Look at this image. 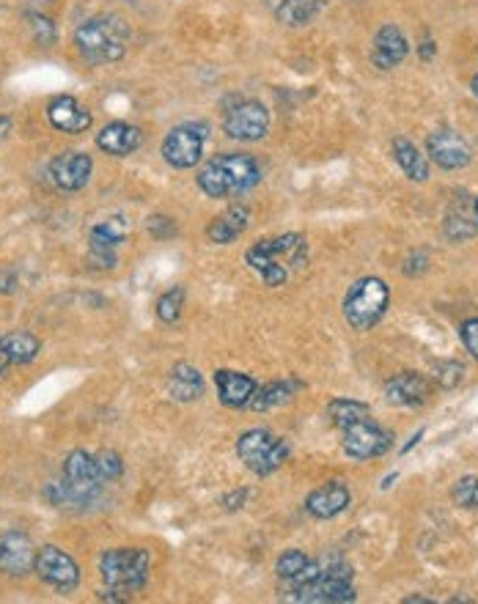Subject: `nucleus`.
<instances>
[{
    "label": "nucleus",
    "instance_id": "1",
    "mask_svg": "<svg viewBox=\"0 0 478 604\" xmlns=\"http://www.w3.org/2000/svg\"><path fill=\"white\" fill-rule=\"evenodd\" d=\"M289 588L283 599L289 602H316V604H344L355 602L352 588V566L344 561H319L305 566L303 572L286 580Z\"/></svg>",
    "mask_w": 478,
    "mask_h": 604
},
{
    "label": "nucleus",
    "instance_id": "2",
    "mask_svg": "<svg viewBox=\"0 0 478 604\" xmlns=\"http://www.w3.org/2000/svg\"><path fill=\"white\" fill-rule=\"evenodd\" d=\"M245 261L250 270L259 272L261 281L270 289L283 286L294 272L305 270L308 264V239L303 234H281V237L261 239L253 248H248Z\"/></svg>",
    "mask_w": 478,
    "mask_h": 604
},
{
    "label": "nucleus",
    "instance_id": "3",
    "mask_svg": "<svg viewBox=\"0 0 478 604\" xmlns=\"http://www.w3.org/2000/svg\"><path fill=\"white\" fill-rule=\"evenodd\" d=\"M149 552L138 547H121V550H105L99 558V577L108 585V594L102 599L108 602H127L130 594H138L149 583Z\"/></svg>",
    "mask_w": 478,
    "mask_h": 604
},
{
    "label": "nucleus",
    "instance_id": "4",
    "mask_svg": "<svg viewBox=\"0 0 478 604\" xmlns=\"http://www.w3.org/2000/svg\"><path fill=\"white\" fill-rule=\"evenodd\" d=\"M261 182L259 162L250 154H220L198 171V187L209 198H229L253 190Z\"/></svg>",
    "mask_w": 478,
    "mask_h": 604
},
{
    "label": "nucleus",
    "instance_id": "5",
    "mask_svg": "<svg viewBox=\"0 0 478 604\" xmlns=\"http://www.w3.org/2000/svg\"><path fill=\"white\" fill-rule=\"evenodd\" d=\"M130 31L116 14L91 17L75 31V47L88 64H113L127 53Z\"/></svg>",
    "mask_w": 478,
    "mask_h": 604
},
{
    "label": "nucleus",
    "instance_id": "6",
    "mask_svg": "<svg viewBox=\"0 0 478 604\" xmlns=\"http://www.w3.org/2000/svg\"><path fill=\"white\" fill-rule=\"evenodd\" d=\"M391 302V289L382 278H360L358 283L349 286L347 297H344V319L349 327H355L360 333L371 330L380 322Z\"/></svg>",
    "mask_w": 478,
    "mask_h": 604
},
{
    "label": "nucleus",
    "instance_id": "7",
    "mask_svg": "<svg viewBox=\"0 0 478 604\" xmlns=\"http://www.w3.org/2000/svg\"><path fill=\"white\" fill-rule=\"evenodd\" d=\"M237 456L250 473L270 475L289 459V445L272 437L267 429H250L237 440Z\"/></svg>",
    "mask_w": 478,
    "mask_h": 604
},
{
    "label": "nucleus",
    "instance_id": "8",
    "mask_svg": "<svg viewBox=\"0 0 478 604\" xmlns=\"http://www.w3.org/2000/svg\"><path fill=\"white\" fill-rule=\"evenodd\" d=\"M223 130L234 141H261L267 130H270V110L264 108L256 99H245L237 102L234 108L226 110L223 116Z\"/></svg>",
    "mask_w": 478,
    "mask_h": 604
},
{
    "label": "nucleus",
    "instance_id": "9",
    "mask_svg": "<svg viewBox=\"0 0 478 604\" xmlns=\"http://www.w3.org/2000/svg\"><path fill=\"white\" fill-rule=\"evenodd\" d=\"M130 234V223L124 217H108L88 231V261L97 270H113L116 267V248Z\"/></svg>",
    "mask_w": 478,
    "mask_h": 604
},
{
    "label": "nucleus",
    "instance_id": "10",
    "mask_svg": "<svg viewBox=\"0 0 478 604\" xmlns=\"http://www.w3.org/2000/svg\"><path fill=\"white\" fill-rule=\"evenodd\" d=\"M33 572L39 574V580L55 588L58 594H72L80 583V569L72 555H66L64 550H58L53 544H47L36 552V566Z\"/></svg>",
    "mask_w": 478,
    "mask_h": 604
},
{
    "label": "nucleus",
    "instance_id": "11",
    "mask_svg": "<svg viewBox=\"0 0 478 604\" xmlns=\"http://www.w3.org/2000/svg\"><path fill=\"white\" fill-rule=\"evenodd\" d=\"M204 138L207 132L196 127V124H182L165 135L163 141V160L176 168V171H187L196 168L201 157H204Z\"/></svg>",
    "mask_w": 478,
    "mask_h": 604
},
{
    "label": "nucleus",
    "instance_id": "12",
    "mask_svg": "<svg viewBox=\"0 0 478 604\" xmlns=\"http://www.w3.org/2000/svg\"><path fill=\"white\" fill-rule=\"evenodd\" d=\"M344 451H347L349 459H358V462H366V459H374V456H382L393 445L391 432H385L380 423H374L371 418L366 421L352 423L344 429Z\"/></svg>",
    "mask_w": 478,
    "mask_h": 604
},
{
    "label": "nucleus",
    "instance_id": "13",
    "mask_svg": "<svg viewBox=\"0 0 478 604\" xmlns=\"http://www.w3.org/2000/svg\"><path fill=\"white\" fill-rule=\"evenodd\" d=\"M36 566V547L31 536L20 530H6L0 533V572L9 577H25Z\"/></svg>",
    "mask_w": 478,
    "mask_h": 604
},
{
    "label": "nucleus",
    "instance_id": "14",
    "mask_svg": "<svg viewBox=\"0 0 478 604\" xmlns=\"http://www.w3.org/2000/svg\"><path fill=\"white\" fill-rule=\"evenodd\" d=\"M91 171H94V162H91L86 151H64L50 162V179L64 193L83 190L88 179H91Z\"/></svg>",
    "mask_w": 478,
    "mask_h": 604
},
{
    "label": "nucleus",
    "instance_id": "15",
    "mask_svg": "<svg viewBox=\"0 0 478 604\" xmlns=\"http://www.w3.org/2000/svg\"><path fill=\"white\" fill-rule=\"evenodd\" d=\"M426 154L429 160L446 168V171H459L470 162V146L468 141L454 130H435L426 138Z\"/></svg>",
    "mask_w": 478,
    "mask_h": 604
},
{
    "label": "nucleus",
    "instance_id": "16",
    "mask_svg": "<svg viewBox=\"0 0 478 604\" xmlns=\"http://www.w3.org/2000/svg\"><path fill=\"white\" fill-rule=\"evenodd\" d=\"M407 53H410V42H407L402 28L399 25H382L374 36V44H371V64L382 72H388V69H396L402 64Z\"/></svg>",
    "mask_w": 478,
    "mask_h": 604
},
{
    "label": "nucleus",
    "instance_id": "17",
    "mask_svg": "<svg viewBox=\"0 0 478 604\" xmlns=\"http://www.w3.org/2000/svg\"><path fill=\"white\" fill-rule=\"evenodd\" d=\"M141 143V127L127 124V121H113V124H105V127L97 132V146L105 151V154H110V157H130V154H135V151L141 149Z\"/></svg>",
    "mask_w": 478,
    "mask_h": 604
},
{
    "label": "nucleus",
    "instance_id": "18",
    "mask_svg": "<svg viewBox=\"0 0 478 604\" xmlns=\"http://www.w3.org/2000/svg\"><path fill=\"white\" fill-rule=\"evenodd\" d=\"M47 119L55 130L66 132V135H80L91 127V113L75 97L53 99L47 108Z\"/></svg>",
    "mask_w": 478,
    "mask_h": 604
},
{
    "label": "nucleus",
    "instance_id": "19",
    "mask_svg": "<svg viewBox=\"0 0 478 604\" xmlns=\"http://www.w3.org/2000/svg\"><path fill=\"white\" fill-rule=\"evenodd\" d=\"M349 489L341 481H330V484L314 489L308 500H305V511L316 519H333L338 517L344 508L349 506Z\"/></svg>",
    "mask_w": 478,
    "mask_h": 604
},
{
    "label": "nucleus",
    "instance_id": "20",
    "mask_svg": "<svg viewBox=\"0 0 478 604\" xmlns=\"http://www.w3.org/2000/svg\"><path fill=\"white\" fill-rule=\"evenodd\" d=\"M385 399L396 407H415L429 399V382L421 374L404 371L385 382Z\"/></svg>",
    "mask_w": 478,
    "mask_h": 604
},
{
    "label": "nucleus",
    "instance_id": "21",
    "mask_svg": "<svg viewBox=\"0 0 478 604\" xmlns=\"http://www.w3.org/2000/svg\"><path fill=\"white\" fill-rule=\"evenodd\" d=\"M250 223V209L245 204H231L223 215H218L207 226V239L215 245H231L245 234Z\"/></svg>",
    "mask_w": 478,
    "mask_h": 604
},
{
    "label": "nucleus",
    "instance_id": "22",
    "mask_svg": "<svg viewBox=\"0 0 478 604\" xmlns=\"http://www.w3.org/2000/svg\"><path fill=\"white\" fill-rule=\"evenodd\" d=\"M215 385H218L220 401L226 407H245L256 393V379L248 374H239V371H229V368H220L215 371Z\"/></svg>",
    "mask_w": 478,
    "mask_h": 604
},
{
    "label": "nucleus",
    "instance_id": "23",
    "mask_svg": "<svg viewBox=\"0 0 478 604\" xmlns=\"http://www.w3.org/2000/svg\"><path fill=\"white\" fill-rule=\"evenodd\" d=\"M168 393L176 401H196L204 393V379L198 374V368L176 363L168 374Z\"/></svg>",
    "mask_w": 478,
    "mask_h": 604
},
{
    "label": "nucleus",
    "instance_id": "24",
    "mask_svg": "<svg viewBox=\"0 0 478 604\" xmlns=\"http://www.w3.org/2000/svg\"><path fill=\"white\" fill-rule=\"evenodd\" d=\"M393 160L399 162V168L407 173V179H413V182H426L429 179V160L413 141L393 138Z\"/></svg>",
    "mask_w": 478,
    "mask_h": 604
},
{
    "label": "nucleus",
    "instance_id": "25",
    "mask_svg": "<svg viewBox=\"0 0 478 604\" xmlns=\"http://www.w3.org/2000/svg\"><path fill=\"white\" fill-rule=\"evenodd\" d=\"M0 349L6 352V357L11 360V366H28L33 363L39 352H42V341L33 333H9L0 338Z\"/></svg>",
    "mask_w": 478,
    "mask_h": 604
},
{
    "label": "nucleus",
    "instance_id": "26",
    "mask_svg": "<svg viewBox=\"0 0 478 604\" xmlns=\"http://www.w3.org/2000/svg\"><path fill=\"white\" fill-rule=\"evenodd\" d=\"M327 0H270L272 11H275V17L286 25H308V22L314 20L316 14L322 11Z\"/></svg>",
    "mask_w": 478,
    "mask_h": 604
},
{
    "label": "nucleus",
    "instance_id": "27",
    "mask_svg": "<svg viewBox=\"0 0 478 604\" xmlns=\"http://www.w3.org/2000/svg\"><path fill=\"white\" fill-rule=\"evenodd\" d=\"M303 388L297 379H283V382H270V385H264V388H256L253 393V399H250L248 407H253L256 412L272 410V407H281L286 401L292 399L297 390Z\"/></svg>",
    "mask_w": 478,
    "mask_h": 604
},
{
    "label": "nucleus",
    "instance_id": "28",
    "mask_svg": "<svg viewBox=\"0 0 478 604\" xmlns=\"http://www.w3.org/2000/svg\"><path fill=\"white\" fill-rule=\"evenodd\" d=\"M327 418H330L333 426H338V429L344 432V429L352 426V423L371 418V410H369V404H363V401L336 399V401H330V407H327Z\"/></svg>",
    "mask_w": 478,
    "mask_h": 604
},
{
    "label": "nucleus",
    "instance_id": "29",
    "mask_svg": "<svg viewBox=\"0 0 478 604\" xmlns=\"http://www.w3.org/2000/svg\"><path fill=\"white\" fill-rule=\"evenodd\" d=\"M182 308H185V289H182V286H174V289H168V292L157 300V319L163 324L179 322Z\"/></svg>",
    "mask_w": 478,
    "mask_h": 604
},
{
    "label": "nucleus",
    "instance_id": "30",
    "mask_svg": "<svg viewBox=\"0 0 478 604\" xmlns=\"http://www.w3.org/2000/svg\"><path fill=\"white\" fill-rule=\"evenodd\" d=\"M432 377L443 390H454L465 379V366L459 360H437L432 366Z\"/></svg>",
    "mask_w": 478,
    "mask_h": 604
},
{
    "label": "nucleus",
    "instance_id": "31",
    "mask_svg": "<svg viewBox=\"0 0 478 604\" xmlns=\"http://www.w3.org/2000/svg\"><path fill=\"white\" fill-rule=\"evenodd\" d=\"M305 566H308V555L303 550H286L275 563V572H278L281 580H292V577L303 572Z\"/></svg>",
    "mask_w": 478,
    "mask_h": 604
},
{
    "label": "nucleus",
    "instance_id": "32",
    "mask_svg": "<svg viewBox=\"0 0 478 604\" xmlns=\"http://www.w3.org/2000/svg\"><path fill=\"white\" fill-rule=\"evenodd\" d=\"M97 467H99V475H102V481L105 484H113V481H119L121 475H124V462H121V456L116 451H99L97 456Z\"/></svg>",
    "mask_w": 478,
    "mask_h": 604
},
{
    "label": "nucleus",
    "instance_id": "33",
    "mask_svg": "<svg viewBox=\"0 0 478 604\" xmlns=\"http://www.w3.org/2000/svg\"><path fill=\"white\" fill-rule=\"evenodd\" d=\"M454 503L462 508H478V478L468 475V478H459L454 489H451Z\"/></svg>",
    "mask_w": 478,
    "mask_h": 604
},
{
    "label": "nucleus",
    "instance_id": "34",
    "mask_svg": "<svg viewBox=\"0 0 478 604\" xmlns=\"http://www.w3.org/2000/svg\"><path fill=\"white\" fill-rule=\"evenodd\" d=\"M146 228H149V234H152L154 239H168L176 234V223L171 220V217H165V215L149 217Z\"/></svg>",
    "mask_w": 478,
    "mask_h": 604
},
{
    "label": "nucleus",
    "instance_id": "35",
    "mask_svg": "<svg viewBox=\"0 0 478 604\" xmlns=\"http://www.w3.org/2000/svg\"><path fill=\"white\" fill-rule=\"evenodd\" d=\"M459 338H462V344H465V349H468L470 355L478 360V319L462 322V327H459Z\"/></svg>",
    "mask_w": 478,
    "mask_h": 604
},
{
    "label": "nucleus",
    "instance_id": "36",
    "mask_svg": "<svg viewBox=\"0 0 478 604\" xmlns=\"http://www.w3.org/2000/svg\"><path fill=\"white\" fill-rule=\"evenodd\" d=\"M418 53H421V61H432V58L437 55L435 39H429V36H426L424 42H421V47H418Z\"/></svg>",
    "mask_w": 478,
    "mask_h": 604
},
{
    "label": "nucleus",
    "instance_id": "37",
    "mask_svg": "<svg viewBox=\"0 0 478 604\" xmlns=\"http://www.w3.org/2000/svg\"><path fill=\"white\" fill-rule=\"evenodd\" d=\"M14 286H17V281H14V275L11 272H3L0 270V292H14Z\"/></svg>",
    "mask_w": 478,
    "mask_h": 604
},
{
    "label": "nucleus",
    "instance_id": "38",
    "mask_svg": "<svg viewBox=\"0 0 478 604\" xmlns=\"http://www.w3.org/2000/svg\"><path fill=\"white\" fill-rule=\"evenodd\" d=\"M245 497H248V492H234V495H229L223 503H226V508H242V503H245Z\"/></svg>",
    "mask_w": 478,
    "mask_h": 604
},
{
    "label": "nucleus",
    "instance_id": "39",
    "mask_svg": "<svg viewBox=\"0 0 478 604\" xmlns=\"http://www.w3.org/2000/svg\"><path fill=\"white\" fill-rule=\"evenodd\" d=\"M9 127H11V121L6 119V116H0V138H3L6 132H9Z\"/></svg>",
    "mask_w": 478,
    "mask_h": 604
},
{
    "label": "nucleus",
    "instance_id": "40",
    "mask_svg": "<svg viewBox=\"0 0 478 604\" xmlns=\"http://www.w3.org/2000/svg\"><path fill=\"white\" fill-rule=\"evenodd\" d=\"M470 88H473V94H476V97H478V75L473 77V80H470Z\"/></svg>",
    "mask_w": 478,
    "mask_h": 604
},
{
    "label": "nucleus",
    "instance_id": "41",
    "mask_svg": "<svg viewBox=\"0 0 478 604\" xmlns=\"http://www.w3.org/2000/svg\"><path fill=\"white\" fill-rule=\"evenodd\" d=\"M473 220H476V226H478V198H476V204H473Z\"/></svg>",
    "mask_w": 478,
    "mask_h": 604
}]
</instances>
